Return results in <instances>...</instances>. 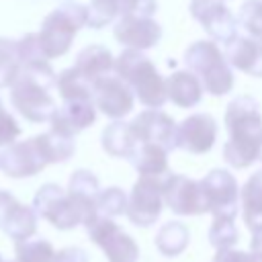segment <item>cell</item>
<instances>
[{"mask_svg": "<svg viewBox=\"0 0 262 262\" xmlns=\"http://www.w3.org/2000/svg\"><path fill=\"white\" fill-rule=\"evenodd\" d=\"M186 70H190L203 84L205 92L213 96H225L233 88V70L225 59L223 49L211 41L201 39L188 45L184 51Z\"/></svg>", "mask_w": 262, "mask_h": 262, "instance_id": "5", "label": "cell"}, {"mask_svg": "<svg viewBox=\"0 0 262 262\" xmlns=\"http://www.w3.org/2000/svg\"><path fill=\"white\" fill-rule=\"evenodd\" d=\"M82 27H88V6L66 0L57 8H53L43 18L37 33L43 57L49 61L66 55Z\"/></svg>", "mask_w": 262, "mask_h": 262, "instance_id": "4", "label": "cell"}, {"mask_svg": "<svg viewBox=\"0 0 262 262\" xmlns=\"http://www.w3.org/2000/svg\"><path fill=\"white\" fill-rule=\"evenodd\" d=\"M92 102L108 119L125 121L135 106V94L121 78L108 74L92 82Z\"/></svg>", "mask_w": 262, "mask_h": 262, "instance_id": "9", "label": "cell"}, {"mask_svg": "<svg viewBox=\"0 0 262 262\" xmlns=\"http://www.w3.org/2000/svg\"><path fill=\"white\" fill-rule=\"evenodd\" d=\"M23 72V57L16 39L0 37V88H12Z\"/></svg>", "mask_w": 262, "mask_h": 262, "instance_id": "28", "label": "cell"}, {"mask_svg": "<svg viewBox=\"0 0 262 262\" xmlns=\"http://www.w3.org/2000/svg\"><path fill=\"white\" fill-rule=\"evenodd\" d=\"M0 229L8 237H12L14 244L31 239L37 233V213H35V209L16 201L8 209V213L4 215V219L0 221Z\"/></svg>", "mask_w": 262, "mask_h": 262, "instance_id": "22", "label": "cell"}, {"mask_svg": "<svg viewBox=\"0 0 262 262\" xmlns=\"http://www.w3.org/2000/svg\"><path fill=\"white\" fill-rule=\"evenodd\" d=\"M239 239V231L235 227V219L231 217H213V223L209 227V244L221 252L231 250Z\"/></svg>", "mask_w": 262, "mask_h": 262, "instance_id": "30", "label": "cell"}, {"mask_svg": "<svg viewBox=\"0 0 262 262\" xmlns=\"http://www.w3.org/2000/svg\"><path fill=\"white\" fill-rule=\"evenodd\" d=\"M164 205V180L139 176L129 194L127 217L135 227H149L162 215Z\"/></svg>", "mask_w": 262, "mask_h": 262, "instance_id": "7", "label": "cell"}, {"mask_svg": "<svg viewBox=\"0 0 262 262\" xmlns=\"http://www.w3.org/2000/svg\"><path fill=\"white\" fill-rule=\"evenodd\" d=\"M35 143L39 145L41 149V156L47 164H61V162H68L74 151H76V143H74V137H66V135H59L55 131H45L41 135H35Z\"/></svg>", "mask_w": 262, "mask_h": 262, "instance_id": "27", "label": "cell"}, {"mask_svg": "<svg viewBox=\"0 0 262 262\" xmlns=\"http://www.w3.org/2000/svg\"><path fill=\"white\" fill-rule=\"evenodd\" d=\"M250 254H252V262H262V229L252 233L250 239Z\"/></svg>", "mask_w": 262, "mask_h": 262, "instance_id": "40", "label": "cell"}, {"mask_svg": "<svg viewBox=\"0 0 262 262\" xmlns=\"http://www.w3.org/2000/svg\"><path fill=\"white\" fill-rule=\"evenodd\" d=\"M127 205H129V196L125 194L123 188L119 186H108L104 190H100L98 199H96V211L102 217H117V215H127Z\"/></svg>", "mask_w": 262, "mask_h": 262, "instance_id": "33", "label": "cell"}, {"mask_svg": "<svg viewBox=\"0 0 262 262\" xmlns=\"http://www.w3.org/2000/svg\"><path fill=\"white\" fill-rule=\"evenodd\" d=\"M0 104H2V100H0Z\"/></svg>", "mask_w": 262, "mask_h": 262, "instance_id": "43", "label": "cell"}, {"mask_svg": "<svg viewBox=\"0 0 262 262\" xmlns=\"http://www.w3.org/2000/svg\"><path fill=\"white\" fill-rule=\"evenodd\" d=\"M68 192L74 194V196H78V199L96 203V199L100 194V184H98L96 174H92L90 170H76L70 176Z\"/></svg>", "mask_w": 262, "mask_h": 262, "instance_id": "34", "label": "cell"}, {"mask_svg": "<svg viewBox=\"0 0 262 262\" xmlns=\"http://www.w3.org/2000/svg\"><path fill=\"white\" fill-rule=\"evenodd\" d=\"M158 10V2L156 0H127L123 6L121 16L131 14V16H154Z\"/></svg>", "mask_w": 262, "mask_h": 262, "instance_id": "37", "label": "cell"}, {"mask_svg": "<svg viewBox=\"0 0 262 262\" xmlns=\"http://www.w3.org/2000/svg\"><path fill=\"white\" fill-rule=\"evenodd\" d=\"M115 39L125 49L133 51H145L160 43L162 39V27L154 16H119L115 23Z\"/></svg>", "mask_w": 262, "mask_h": 262, "instance_id": "13", "label": "cell"}, {"mask_svg": "<svg viewBox=\"0 0 262 262\" xmlns=\"http://www.w3.org/2000/svg\"><path fill=\"white\" fill-rule=\"evenodd\" d=\"M88 237L104 252L108 262H137L139 260V246L137 242L123 231L111 217L96 215L86 225Z\"/></svg>", "mask_w": 262, "mask_h": 262, "instance_id": "6", "label": "cell"}, {"mask_svg": "<svg viewBox=\"0 0 262 262\" xmlns=\"http://www.w3.org/2000/svg\"><path fill=\"white\" fill-rule=\"evenodd\" d=\"M115 76L121 78L135 94V98L147 108H162L168 100L166 78L158 72L156 63L141 51L123 49L115 57Z\"/></svg>", "mask_w": 262, "mask_h": 262, "instance_id": "2", "label": "cell"}, {"mask_svg": "<svg viewBox=\"0 0 262 262\" xmlns=\"http://www.w3.org/2000/svg\"><path fill=\"white\" fill-rule=\"evenodd\" d=\"M225 129L229 135L262 131V113L252 96H237L225 108Z\"/></svg>", "mask_w": 262, "mask_h": 262, "instance_id": "19", "label": "cell"}, {"mask_svg": "<svg viewBox=\"0 0 262 262\" xmlns=\"http://www.w3.org/2000/svg\"><path fill=\"white\" fill-rule=\"evenodd\" d=\"M190 239V231L182 221H166L156 233V248L162 256H180Z\"/></svg>", "mask_w": 262, "mask_h": 262, "instance_id": "26", "label": "cell"}, {"mask_svg": "<svg viewBox=\"0 0 262 262\" xmlns=\"http://www.w3.org/2000/svg\"><path fill=\"white\" fill-rule=\"evenodd\" d=\"M164 203L176 215L207 213V203L201 182L182 174H168L164 178Z\"/></svg>", "mask_w": 262, "mask_h": 262, "instance_id": "12", "label": "cell"}, {"mask_svg": "<svg viewBox=\"0 0 262 262\" xmlns=\"http://www.w3.org/2000/svg\"><path fill=\"white\" fill-rule=\"evenodd\" d=\"M47 162L41 156L39 145L35 143V137L16 141L8 147H2L0 151V170L10 178H29L39 174Z\"/></svg>", "mask_w": 262, "mask_h": 262, "instance_id": "15", "label": "cell"}, {"mask_svg": "<svg viewBox=\"0 0 262 262\" xmlns=\"http://www.w3.org/2000/svg\"><path fill=\"white\" fill-rule=\"evenodd\" d=\"M260 162H262V149H260Z\"/></svg>", "mask_w": 262, "mask_h": 262, "instance_id": "42", "label": "cell"}, {"mask_svg": "<svg viewBox=\"0 0 262 262\" xmlns=\"http://www.w3.org/2000/svg\"><path fill=\"white\" fill-rule=\"evenodd\" d=\"M74 68L86 80L94 82L102 76H108V72L115 70V57H113L111 49L104 45H88L76 55Z\"/></svg>", "mask_w": 262, "mask_h": 262, "instance_id": "21", "label": "cell"}, {"mask_svg": "<svg viewBox=\"0 0 262 262\" xmlns=\"http://www.w3.org/2000/svg\"><path fill=\"white\" fill-rule=\"evenodd\" d=\"M262 149V131H246L229 135V139L223 145V160L231 168H248L254 162L260 160Z\"/></svg>", "mask_w": 262, "mask_h": 262, "instance_id": "18", "label": "cell"}, {"mask_svg": "<svg viewBox=\"0 0 262 262\" xmlns=\"http://www.w3.org/2000/svg\"><path fill=\"white\" fill-rule=\"evenodd\" d=\"M242 209H244V221L248 229L260 231L262 229V168L256 170L244 184L239 192Z\"/></svg>", "mask_w": 262, "mask_h": 262, "instance_id": "23", "label": "cell"}, {"mask_svg": "<svg viewBox=\"0 0 262 262\" xmlns=\"http://www.w3.org/2000/svg\"><path fill=\"white\" fill-rule=\"evenodd\" d=\"M53 262H88V254L86 250L78 246H70V248H61L59 252H55Z\"/></svg>", "mask_w": 262, "mask_h": 262, "instance_id": "38", "label": "cell"}, {"mask_svg": "<svg viewBox=\"0 0 262 262\" xmlns=\"http://www.w3.org/2000/svg\"><path fill=\"white\" fill-rule=\"evenodd\" d=\"M14 203H16V199H14L12 192H8V190H0V221L4 219V215L8 213V209H10Z\"/></svg>", "mask_w": 262, "mask_h": 262, "instance_id": "41", "label": "cell"}, {"mask_svg": "<svg viewBox=\"0 0 262 262\" xmlns=\"http://www.w3.org/2000/svg\"><path fill=\"white\" fill-rule=\"evenodd\" d=\"M199 182H201V188L205 194L207 213H213V217L235 219L237 205H239V192H242L235 176L229 170L215 168Z\"/></svg>", "mask_w": 262, "mask_h": 262, "instance_id": "8", "label": "cell"}, {"mask_svg": "<svg viewBox=\"0 0 262 262\" xmlns=\"http://www.w3.org/2000/svg\"><path fill=\"white\" fill-rule=\"evenodd\" d=\"M190 14L215 43L225 45L237 35V18L221 0H190Z\"/></svg>", "mask_w": 262, "mask_h": 262, "instance_id": "11", "label": "cell"}, {"mask_svg": "<svg viewBox=\"0 0 262 262\" xmlns=\"http://www.w3.org/2000/svg\"><path fill=\"white\" fill-rule=\"evenodd\" d=\"M129 160L139 176L162 178L168 172V149L154 143H139Z\"/></svg>", "mask_w": 262, "mask_h": 262, "instance_id": "25", "label": "cell"}, {"mask_svg": "<svg viewBox=\"0 0 262 262\" xmlns=\"http://www.w3.org/2000/svg\"><path fill=\"white\" fill-rule=\"evenodd\" d=\"M237 25L248 37L262 41V0H246L237 12Z\"/></svg>", "mask_w": 262, "mask_h": 262, "instance_id": "35", "label": "cell"}, {"mask_svg": "<svg viewBox=\"0 0 262 262\" xmlns=\"http://www.w3.org/2000/svg\"><path fill=\"white\" fill-rule=\"evenodd\" d=\"M102 149L113 158H131L139 145L127 121H113L100 135Z\"/></svg>", "mask_w": 262, "mask_h": 262, "instance_id": "24", "label": "cell"}, {"mask_svg": "<svg viewBox=\"0 0 262 262\" xmlns=\"http://www.w3.org/2000/svg\"><path fill=\"white\" fill-rule=\"evenodd\" d=\"M16 262H53L55 248L43 237H31L14 246Z\"/></svg>", "mask_w": 262, "mask_h": 262, "instance_id": "31", "label": "cell"}, {"mask_svg": "<svg viewBox=\"0 0 262 262\" xmlns=\"http://www.w3.org/2000/svg\"><path fill=\"white\" fill-rule=\"evenodd\" d=\"M18 135H20V125L4 108V104H0V147H8L16 143Z\"/></svg>", "mask_w": 262, "mask_h": 262, "instance_id": "36", "label": "cell"}, {"mask_svg": "<svg viewBox=\"0 0 262 262\" xmlns=\"http://www.w3.org/2000/svg\"><path fill=\"white\" fill-rule=\"evenodd\" d=\"M127 0H90L88 4V27L102 29L121 16Z\"/></svg>", "mask_w": 262, "mask_h": 262, "instance_id": "32", "label": "cell"}, {"mask_svg": "<svg viewBox=\"0 0 262 262\" xmlns=\"http://www.w3.org/2000/svg\"><path fill=\"white\" fill-rule=\"evenodd\" d=\"M168 100L180 108H192L203 100V84L190 70H176L166 78Z\"/></svg>", "mask_w": 262, "mask_h": 262, "instance_id": "20", "label": "cell"}, {"mask_svg": "<svg viewBox=\"0 0 262 262\" xmlns=\"http://www.w3.org/2000/svg\"><path fill=\"white\" fill-rule=\"evenodd\" d=\"M33 209H35L37 217L47 219L53 227H57L61 231L74 229L78 225H86L90 219H94L98 215L96 203L78 199L53 182L43 184L35 192Z\"/></svg>", "mask_w": 262, "mask_h": 262, "instance_id": "3", "label": "cell"}, {"mask_svg": "<svg viewBox=\"0 0 262 262\" xmlns=\"http://www.w3.org/2000/svg\"><path fill=\"white\" fill-rule=\"evenodd\" d=\"M213 262H252V254L242 252V250H221L215 254Z\"/></svg>", "mask_w": 262, "mask_h": 262, "instance_id": "39", "label": "cell"}, {"mask_svg": "<svg viewBox=\"0 0 262 262\" xmlns=\"http://www.w3.org/2000/svg\"><path fill=\"white\" fill-rule=\"evenodd\" d=\"M57 86V76L47 59H37L23 66V72L10 88V104L31 123H49L57 104L51 90Z\"/></svg>", "mask_w": 262, "mask_h": 262, "instance_id": "1", "label": "cell"}, {"mask_svg": "<svg viewBox=\"0 0 262 262\" xmlns=\"http://www.w3.org/2000/svg\"><path fill=\"white\" fill-rule=\"evenodd\" d=\"M131 131L137 143H154L164 149H176V123L162 108H145L131 121Z\"/></svg>", "mask_w": 262, "mask_h": 262, "instance_id": "10", "label": "cell"}, {"mask_svg": "<svg viewBox=\"0 0 262 262\" xmlns=\"http://www.w3.org/2000/svg\"><path fill=\"white\" fill-rule=\"evenodd\" d=\"M223 53L231 70L244 72L254 78H262V41L235 35L231 41L225 43Z\"/></svg>", "mask_w": 262, "mask_h": 262, "instance_id": "17", "label": "cell"}, {"mask_svg": "<svg viewBox=\"0 0 262 262\" xmlns=\"http://www.w3.org/2000/svg\"><path fill=\"white\" fill-rule=\"evenodd\" d=\"M94 121H96V106L92 98H78V100L61 102V106L55 108L49 123H51V131L66 137H74L84 129L92 127Z\"/></svg>", "mask_w": 262, "mask_h": 262, "instance_id": "16", "label": "cell"}, {"mask_svg": "<svg viewBox=\"0 0 262 262\" xmlns=\"http://www.w3.org/2000/svg\"><path fill=\"white\" fill-rule=\"evenodd\" d=\"M2 262H4V260H2Z\"/></svg>", "mask_w": 262, "mask_h": 262, "instance_id": "44", "label": "cell"}, {"mask_svg": "<svg viewBox=\"0 0 262 262\" xmlns=\"http://www.w3.org/2000/svg\"><path fill=\"white\" fill-rule=\"evenodd\" d=\"M217 139V121L209 113L188 115L176 127V149L188 154H207Z\"/></svg>", "mask_w": 262, "mask_h": 262, "instance_id": "14", "label": "cell"}, {"mask_svg": "<svg viewBox=\"0 0 262 262\" xmlns=\"http://www.w3.org/2000/svg\"><path fill=\"white\" fill-rule=\"evenodd\" d=\"M55 88L61 96V102L78 100V98H92V82L86 80L74 66L63 70L57 76V86Z\"/></svg>", "mask_w": 262, "mask_h": 262, "instance_id": "29", "label": "cell"}]
</instances>
